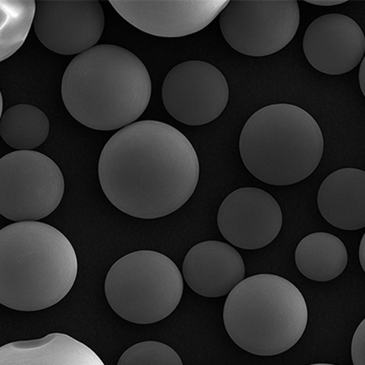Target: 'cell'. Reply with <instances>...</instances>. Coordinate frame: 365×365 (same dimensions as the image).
<instances>
[{
  "instance_id": "1",
  "label": "cell",
  "mask_w": 365,
  "mask_h": 365,
  "mask_svg": "<svg viewBox=\"0 0 365 365\" xmlns=\"http://www.w3.org/2000/svg\"><path fill=\"white\" fill-rule=\"evenodd\" d=\"M200 163L190 140L173 125L145 120L119 130L103 148L98 177L120 211L139 219L175 212L193 195Z\"/></svg>"
},
{
  "instance_id": "2",
  "label": "cell",
  "mask_w": 365,
  "mask_h": 365,
  "mask_svg": "<svg viewBox=\"0 0 365 365\" xmlns=\"http://www.w3.org/2000/svg\"><path fill=\"white\" fill-rule=\"evenodd\" d=\"M150 73L120 46H96L74 57L63 76L61 96L71 115L96 130H122L150 104Z\"/></svg>"
},
{
  "instance_id": "3",
  "label": "cell",
  "mask_w": 365,
  "mask_h": 365,
  "mask_svg": "<svg viewBox=\"0 0 365 365\" xmlns=\"http://www.w3.org/2000/svg\"><path fill=\"white\" fill-rule=\"evenodd\" d=\"M78 272L67 237L39 221L17 222L0 230V302L36 312L61 302Z\"/></svg>"
},
{
  "instance_id": "4",
  "label": "cell",
  "mask_w": 365,
  "mask_h": 365,
  "mask_svg": "<svg viewBox=\"0 0 365 365\" xmlns=\"http://www.w3.org/2000/svg\"><path fill=\"white\" fill-rule=\"evenodd\" d=\"M242 163L265 184L290 185L307 179L324 155L321 128L298 106L273 104L248 118L239 141Z\"/></svg>"
},
{
  "instance_id": "5",
  "label": "cell",
  "mask_w": 365,
  "mask_h": 365,
  "mask_svg": "<svg viewBox=\"0 0 365 365\" xmlns=\"http://www.w3.org/2000/svg\"><path fill=\"white\" fill-rule=\"evenodd\" d=\"M225 330L242 350L262 356L291 349L307 329L308 310L301 291L274 274H257L228 294Z\"/></svg>"
},
{
  "instance_id": "6",
  "label": "cell",
  "mask_w": 365,
  "mask_h": 365,
  "mask_svg": "<svg viewBox=\"0 0 365 365\" xmlns=\"http://www.w3.org/2000/svg\"><path fill=\"white\" fill-rule=\"evenodd\" d=\"M184 282L178 267L153 250L128 253L108 270L105 295L125 321L151 324L171 315L181 302Z\"/></svg>"
},
{
  "instance_id": "7",
  "label": "cell",
  "mask_w": 365,
  "mask_h": 365,
  "mask_svg": "<svg viewBox=\"0 0 365 365\" xmlns=\"http://www.w3.org/2000/svg\"><path fill=\"white\" fill-rule=\"evenodd\" d=\"M65 180L53 160L16 150L0 160V213L11 221H39L58 207Z\"/></svg>"
},
{
  "instance_id": "8",
  "label": "cell",
  "mask_w": 365,
  "mask_h": 365,
  "mask_svg": "<svg viewBox=\"0 0 365 365\" xmlns=\"http://www.w3.org/2000/svg\"><path fill=\"white\" fill-rule=\"evenodd\" d=\"M299 26L297 1H230L220 14L222 36L248 56H267L287 47Z\"/></svg>"
},
{
  "instance_id": "9",
  "label": "cell",
  "mask_w": 365,
  "mask_h": 365,
  "mask_svg": "<svg viewBox=\"0 0 365 365\" xmlns=\"http://www.w3.org/2000/svg\"><path fill=\"white\" fill-rule=\"evenodd\" d=\"M165 108L188 125L208 124L227 108L230 88L224 74L210 63L190 60L175 66L163 83Z\"/></svg>"
},
{
  "instance_id": "10",
  "label": "cell",
  "mask_w": 365,
  "mask_h": 365,
  "mask_svg": "<svg viewBox=\"0 0 365 365\" xmlns=\"http://www.w3.org/2000/svg\"><path fill=\"white\" fill-rule=\"evenodd\" d=\"M105 27L98 1H36L34 28L48 50L73 56L96 47Z\"/></svg>"
},
{
  "instance_id": "11",
  "label": "cell",
  "mask_w": 365,
  "mask_h": 365,
  "mask_svg": "<svg viewBox=\"0 0 365 365\" xmlns=\"http://www.w3.org/2000/svg\"><path fill=\"white\" fill-rule=\"evenodd\" d=\"M217 224L224 238L242 250L267 247L282 227L281 207L271 194L257 187L234 190L220 205Z\"/></svg>"
},
{
  "instance_id": "12",
  "label": "cell",
  "mask_w": 365,
  "mask_h": 365,
  "mask_svg": "<svg viewBox=\"0 0 365 365\" xmlns=\"http://www.w3.org/2000/svg\"><path fill=\"white\" fill-rule=\"evenodd\" d=\"M111 6L130 24L151 36L178 38L198 33L228 5V0L118 1Z\"/></svg>"
},
{
  "instance_id": "13",
  "label": "cell",
  "mask_w": 365,
  "mask_h": 365,
  "mask_svg": "<svg viewBox=\"0 0 365 365\" xmlns=\"http://www.w3.org/2000/svg\"><path fill=\"white\" fill-rule=\"evenodd\" d=\"M302 48L307 61L328 76L349 73L365 56V36L355 20L341 14H324L305 31Z\"/></svg>"
},
{
  "instance_id": "14",
  "label": "cell",
  "mask_w": 365,
  "mask_h": 365,
  "mask_svg": "<svg viewBox=\"0 0 365 365\" xmlns=\"http://www.w3.org/2000/svg\"><path fill=\"white\" fill-rule=\"evenodd\" d=\"M245 267L241 254L220 241L199 242L182 262V277L190 289L205 298L228 295L244 281Z\"/></svg>"
},
{
  "instance_id": "15",
  "label": "cell",
  "mask_w": 365,
  "mask_h": 365,
  "mask_svg": "<svg viewBox=\"0 0 365 365\" xmlns=\"http://www.w3.org/2000/svg\"><path fill=\"white\" fill-rule=\"evenodd\" d=\"M318 207L325 221L339 230L365 227V171L344 168L322 182Z\"/></svg>"
},
{
  "instance_id": "16",
  "label": "cell",
  "mask_w": 365,
  "mask_h": 365,
  "mask_svg": "<svg viewBox=\"0 0 365 365\" xmlns=\"http://www.w3.org/2000/svg\"><path fill=\"white\" fill-rule=\"evenodd\" d=\"M0 365H105L83 342L62 333L10 342L0 348Z\"/></svg>"
},
{
  "instance_id": "17",
  "label": "cell",
  "mask_w": 365,
  "mask_h": 365,
  "mask_svg": "<svg viewBox=\"0 0 365 365\" xmlns=\"http://www.w3.org/2000/svg\"><path fill=\"white\" fill-rule=\"evenodd\" d=\"M299 272L315 282H329L338 278L346 268L348 254L341 239L327 232L305 236L295 251Z\"/></svg>"
},
{
  "instance_id": "18",
  "label": "cell",
  "mask_w": 365,
  "mask_h": 365,
  "mask_svg": "<svg viewBox=\"0 0 365 365\" xmlns=\"http://www.w3.org/2000/svg\"><path fill=\"white\" fill-rule=\"evenodd\" d=\"M50 121L38 108L27 104L14 106L0 120V134L9 147L16 150H34L48 138Z\"/></svg>"
},
{
  "instance_id": "19",
  "label": "cell",
  "mask_w": 365,
  "mask_h": 365,
  "mask_svg": "<svg viewBox=\"0 0 365 365\" xmlns=\"http://www.w3.org/2000/svg\"><path fill=\"white\" fill-rule=\"evenodd\" d=\"M0 60L13 56L25 42L36 11L34 0H0Z\"/></svg>"
},
{
  "instance_id": "20",
  "label": "cell",
  "mask_w": 365,
  "mask_h": 365,
  "mask_svg": "<svg viewBox=\"0 0 365 365\" xmlns=\"http://www.w3.org/2000/svg\"><path fill=\"white\" fill-rule=\"evenodd\" d=\"M117 365H182L176 351L160 341L138 342L128 348Z\"/></svg>"
},
{
  "instance_id": "21",
  "label": "cell",
  "mask_w": 365,
  "mask_h": 365,
  "mask_svg": "<svg viewBox=\"0 0 365 365\" xmlns=\"http://www.w3.org/2000/svg\"><path fill=\"white\" fill-rule=\"evenodd\" d=\"M354 365H365V319L355 331L351 344Z\"/></svg>"
},
{
  "instance_id": "22",
  "label": "cell",
  "mask_w": 365,
  "mask_h": 365,
  "mask_svg": "<svg viewBox=\"0 0 365 365\" xmlns=\"http://www.w3.org/2000/svg\"><path fill=\"white\" fill-rule=\"evenodd\" d=\"M359 87H361V93L365 97V56L361 63L359 73Z\"/></svg>"
},
{
  "instance_id": "23",
  "label": "cell",
  "mask_w": 365,
  "mask_h": 365,
  "mask_svg": "<svg viewBox=\"0 0 365 365\" xmlns=\"http://www.w3.org/2000/svg\"><path fill=\"white\" fill-rule=\"evenodd\" d=\"M359 257L362 269H364L365 272V233L364 235L362 236L361 245H359Z\"/></svg>"
},
{
  "instance_id": "24",
  "label": "cell",
  "mask_w": 365,
  "mask_h": 365,
  "mask_svg": "<svg viewBox=\"0 0 365 365\" xmlns=\"http://www.w3.org/2000/svg\"><path fill=\"white\" fill-rule=\"evenodd\" d=\"M345 1H308L310 4L318 5V6H336L342 4Z\"/></svg>"
},
{
  "instance_id": "25",
  "label": "cell",
  "mask_w": 365,
  "mask_h": 365,
  "mask_svg": "<svg viewBox=\"0 0 365 365\" xmlns=\"http://www.w3.org/2000/svg\"><path fill=\"white\" fill-rule=\"evenodd\" d=\"M309 365H335V364H309Z\"/></svg>"
}]
</instances>
